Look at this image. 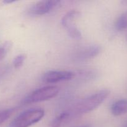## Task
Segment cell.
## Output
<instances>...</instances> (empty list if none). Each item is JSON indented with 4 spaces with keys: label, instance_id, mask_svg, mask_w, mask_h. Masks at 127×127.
Wrapping results in <instances>:
<instances>
[{
    "label": "cell",
    "instance_id": "ba28073f",
    "mask_svg": "<svg viewBox=\"0 0 127 127\" xmlns=\"http://www.w3.org/2000/svg\"><path fill=\"white\" fill-rule=\"evenodd\" d=\"M112 114L114 116H120L127 113V99H123L117 100L110 107Z\"/></svg>",
    "mask_w": 127,
    "mask_h": 127
},
{
    "label": "cell",
    "instance_id": "5bb4252c",
    "mask_svg": "<svg viewBox=\"0 0 127 127\" xmlns=\"http://www.w3.org/2000/svg\"><path fill=\"white\" fill-rule=\"evenodd\" d=\"M17 1L16 0H4L3 2L4 4H11Z\"/></svg>",
    "mask_w": 127,
    "mask_h": 127
},
{
    "label": "cell",
    "instance_id": "5b68a950",
    "mask_svg": "<svg viewBox=\"0 0 127 127\" xmlns=\"http://www.w3.org/2000/svg\"><path fill=\"white\" fill-rule=\"evenodd\" d=\"M60 3L61 1L58 0H45L38 1L29 7L27 10V14L32 17L42 16L55 9Z\"/></svg>",
    "mask_w": 127,
    "mask_h": 127
},
{
    "label": "cell",
    "instance_id": "9c48e42d",
    "mask_svg": "<svg viewBox=\"0 0 127 127\" xmlns=\"http://www.w3.org/2000/svg\"><path fill=\"white\" fill-rule=\"evenodd\" d=\"M71 118V114L69 110L63 112L52 120L49 127H63Z\"/></svg>",
    "mask_w": 127,
    "mask_h": 127
},
{
    "label": "cell",
    "instance_id": "277c9868",
    "mask_svg": "<svg viewBox=\"0 0 127 127\" xmlns=\"http://www.w3.org/2000/svg\"><path fill=\"white\" fill-rule=\"evenodd\" d=\"M81 16V12L76 10H71L62 17L61 23L66 31L68 34L76 40L82 38L81 32L76 25V21Z\"/></svg>",
    "mask_w": 127,
    "mask_h": 127
},
{
    "label": "cell",
    "instance_id": "7a4b0ae2",
    "mask_svg": "<svg viewBox=\"0 0 127 127\" xmlns=\"http://www.w3.org/2000/svg\"><path fill=\"white\" fill-rule=\"evenodd\" d=\"M45 115L42 109H31L22 112L10 124L9 127H29L42 120Z\"/></svg>",
    "mask_w": 127,
    "mask_h": 127
},
{
    "label": "cell",
    "instance_id": "30bf717a",
    "mask_svg": "<svg viewBox=\"0 0 127 127\" xmlns=\"http://www.w3.org/2000/svg\"><path fill=\"white\" fill-rule=\"evenodd\" d=\"M115 27L118 31H123L127 29V11L122 14L117 19Z\"/></svg>",
    "mask_w": 127,
    "mask_h": 127
},
{
    "label": "cell",
    "instance_id": "3957f363",
    "mask_svg": "<svg viewBox=\"0 0 127 127\" xmlns=\"http://www.w3.org/2000/svg\"><path fill=\"white\" fill-rule=\"evenodd\" d=\"M59 91V88L55 86L43 87L27 95L23 100V103L29 104L45 101L57 96Z\"/></svg>",
    "mask_w": 127,
    "mask_h": 127
},
{
    "label": "cell",
    "instance_id": "4fadbf2b",
    "mask_svg": "<svg viewBox=\"0 0 127 127\" xmlns=\"http://www.w3.org/2000/svg\"><path fill=\"white\" fill-rule=\"evenodd\" d=\"M26 56L24 54H20L16 56L13 60V65L15 68L17 69L23 65L25 60H26Z\"/></svg>",
    "mask_w": 127,
    "mask_h": 127
},
{
    "label": "cell",
    "instance_id": "52a82bcc",
    "mask_svg": "<svg viewBox=\"0 0 127 127\" xmlns=\"http://www.w3.org/2000/svg\"><path fill=\"white\" fill-rule=\"evenodd\" d=\"M102 47L99 45H90L80 48L74 55L78 62H83L94 58L101 52Z\"/></svg>",
    "mask_w": 127,
    "mask_h": 127
},
{
    "label": "cell",
    "instance_id": "8fae6325",
    "mask_svg": "<svg viewBox=\"0 0 127 127\" xmlns=\"http://www.w3.org/2000/svg\"><path fill=\"white\" fill-rule=\"evenodd\" d=\"M15 110H16L15 108L0 110V124H2L6 120H7L12 115Z\"/></svg>",
    "mask_w": 127,
    "mask_h": 127
},
{
    "label": "cell",
    "instance_id": "8992f818",
    "mask_svg": "<svg viewBox=\"0 0 127 127\" xmlns=\"http://www.w3.org/2000/svg\"><path fill=\"white\" fill-rule=\"evenodd\" d=\"M76 74L73 72L63 70H51L44 73L42 81L46 83H56L73 79Z\"/></svg>",
    "mask_w": 127,
    "mask_h": 127
},
{
    "label": "cell",
    "instance_id": "2e32d148",
    "mask_svg": "<svg viewBox=\"0 0 127 127\" xmlns=\"http://www.w3.org/2000/svg\"><path fill=\"white\" fill-rule=\"evenodd\" d=\"M125 127H127V125H126V126H125Z\"/></svg>",
    "mask_w": 127,
    "mask_h": 127
},
{
    "label": "cell",
    "instance_id": "7c38bea8",
    "mask_svg": "<svg viewBox=\"0 0 127 127\" xmlns=\"http://www.w3.org/2000/svg\"><path fill=\"white\" fill-rule=\"evenodd\" d=\"M11 47L12 43L11 42H6L0 47V62L5 58Z\"/></svg>",
    "mask_w": 127,
    "mask_h": 127
},
{
    "label": "cell",
    "instance_id": "9a60e30c",
    "mask_svg": "<svg viewBox=\"0 0 127 127\" xmlns=\"http://www.w3.org/2000/svg\"><path fill=\"white\" fill-rule=\"evenodd\" d=\"M74 127H92V126L89 124H86V125H79V126Z\"/></svg>",
    "mask_w": 127,
    "mask_h": 127
},
{
    "label": "cell",
    "instance_id": "6da1fadb",
    "mask_svg": "<svg viewBox=\"0 0 127 127\" xmlns=\"http://www.w3.org/2000/svg\"><path fill=\"white\" fill-rule=\"evenodd\" d=\"M110 93L109 89H102L83 99L69 110L72 117L88 114L95 110L109 97Z\"/></svg>",
    "mask_w": 127,
    "mask_h": 127
}]
</instances>
